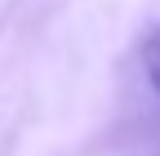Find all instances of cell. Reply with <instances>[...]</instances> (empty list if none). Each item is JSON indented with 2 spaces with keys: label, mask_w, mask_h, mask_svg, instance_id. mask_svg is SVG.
Masks as SVG:
<instances>
[{
  "label": "cell",
  "mask_w": 160,
  "mask_h": 156,
  "mask_svg": "<svg viewBox=\"0 0 160 156\" xmlns=\"http://www.w3.org/2000/svg\"><path fill=\"white\" fill-rule=\"evenodd\" d=\"M142 67H147V81H151V89L160 94V27L147 36V45H142Z\"/></svg>",
  "instance_id": "cell-1"
}]
</instances>
